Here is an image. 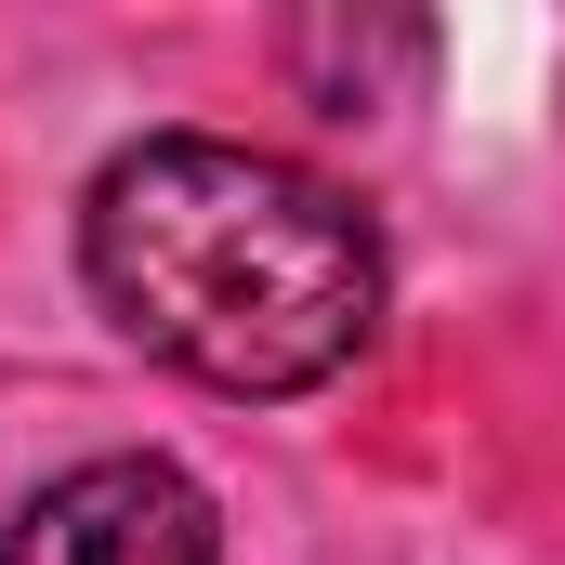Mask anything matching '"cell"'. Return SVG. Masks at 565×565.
Here are the masks:
<instances>
[{"label": "cell", "mask_w": 565, "mask_h": 565, "mask_svg": "<svg viewBox=\"0 0 565 565\" xmlns=\"http://www.w3.org/2000/svg\"><path fill=\"white\" fill-rule=\"evenodd\" d=\"M79 277L158 369L211 395H316L382 329V237L277 145L145 132L79 198Z\"/></svg>", "instance_id": "1"}, {"label": "cell", "mask_w": 565, "mask_h": 565, "mask_svg": "<svg viewBox=\"0 0 565 565\" xmlns=\"http://www.w3.org/2000/svg\"><path fill=\"white\" fill-rule=\"evenodd\" d=\"M0 565H224V513L184 460H79L53 473L13 526H0Z\"/></svg>", "instance_id": "2"}]
</instances>
